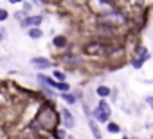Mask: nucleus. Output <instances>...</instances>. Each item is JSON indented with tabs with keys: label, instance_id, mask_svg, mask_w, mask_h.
<instances>
[{
	"label": "nucleus",
	"instance_id": "obj_16",
	"mask_svg": "<svg viewBox=\"0 0 153 139\" xmlns=\"http://www.w3.org/2000/svg\"><path fill=\"white\" fill-rule=\"evenodd\" d=\"M52 135H54V139H67V130L65 128H54Z\"/></svg>",
	"mask_w": 153,
	"mask_h": 139
},
{
	"label": "nucleus",
	"instance_id": "obj_20",
	"mask_svg": "<svg viewBox=\"0 0 153 139\" xmlns=\"http://www.w3.org/2000/svg\"><path fill=\"white\" fill-rule=\"evenodd\" d=\"M146 103L151 105V110H153V96H146Z\"/></svg>",
	"mask_w": 153,
	"mask_h": 139
},
{
	"label": "nucleus",
	"instance_id": "obj_23",
	"mask_svg": "<svg viewBox=\"0 0 153 139\" xmlns=\"http://www.w3.org/2000/svg\"><path fill=\"white\" fill-rule=\"evenodd\" d=\"M9 2H11V4H20L22 0H9Z\"/></svg>",
	"mask_w": 153,
	"mask_h": 139
},
{
	"label": "nucleus",
	"instance_id": "obj_9",
	"mask_svg": "<svg viewBox=\"0 0 153 139\" xmlns=\"http://www.w3.org/2000/svg\"><path fill=\"white\" fill-rule=\"evenodd\" d=\"M52 45H54L56 49H67L68 40H67V36H65V34H56V36L52 38Z\"/></svg>",
	"mask_w": 153,
	"mask_h": 139
},
{
	"label": "nucleus",
	"instance_id": "obj_27",
	"mask_svg": "<svg viewBox=\"0 0 153 139\" xmlns=\"http://www.w3.org/2000/svg\"><path fill=\"white\" fill-rule=\"evenodd\" d=\"M121 139H130V137H128V135H123V137H121Z\"/></svg>",
	"mask_w": 153,
	"mask_h": 139
},
{
	"label": "nucleus",
	"instance_id": "obj_8",
	"mask_svg": "<svg viewBox=\"0 0 153 139\" xmlns=\"http://www.w3.org/2000/svg\"><path fill=\"white\" fill-rule=\"evenodd\" d=\"M87 123H88V128H90V132H92V135H94V139H103L101 137V130H99V125H97V121L90 116V117H87Z\"/></svg>",
	"mask_w": 153,
	"mask_h": 139
},
{
	"label": "nucleus",
	"instance_id": "obj_14",
	"mask_svg": "<svg viewBox=\"0 0 153 139\" xmlns=\"http://www.w3.org/2000/svg\"><path fill=\"white\" fill-rule=\"evenodd\" d=\"M54 90H58V92H70V85L67 81H56Z\"/></svg>",
	"mask_w": 153,
	"mask_h": 139
},
{
	"label": "nucleus",
	"instance_id": "obj_7",
	"mask_svg": "<svg viewBox=\"0 0 153 139\" xmlns=\"http://www.w3.org/2000/svg\"><path fill=\"white\" fill-rule=\"evenodd\" d=\"M36 80H38V83H40L42 87H49V89H54V85H56V81L52 80V76H47V74H43V72H40V74L36 76Z\"/></svg>",
	"mask_w": 153,
	"mask_h": 139
},
{
	"label": "nucleus",
	"instance_id": "obj_21",
	"mask_svg": "<svg viewBox=\"0 0 153 139\" xmlns=\"http://www.w3.org/2000/svg\"><path fill=\"white\" fill-rule=\"evenodd\" d=\"M24 139H42V137H38L36 134H29V135H25Z\"/></svg>",
	"mask_w": 153,
	"mask_h": 139
},
{
	"label": "nucleus",
	"instance_id": "obj_2",
	"mask_svg": "<svg viewBox=\"0 0 153 139\" xmlns=\"http://www.w3.org/2000/svg\"><path fill=\"white\" fill-rule=\"evenodd\" d=\"M105 43L101 42V40H92V42H87L85 45H83V52L85 54H88V56H97V54H101L103 51H105Z\"/></svg>",
	"mask_w": 153,
	"mask_h": 139
},
{
	"label": "nucleus",
	"instance_id": "obj_13",
	"mask_svg": "<svg viewBox=\"0 0 153 139\" xmlns=\"http://www.w3.org/2000/svg\"><path fill=\"white\" fill-rule=\"evenodd\" d=\"M106 132L117 135V134H121V125L115 123V121H108V123H106Z\"/></svg>",
	"mask_w": 153,
	"mask_h": 139
},
{
	"label": "nucleus",
	"instance_id": "obj_5",
	"mask_svg": "<svg viewBox=\"0 0 153 139\" xmlns=\"http://www.w3.org/2000/svg\"><path fill=\"white\" fill-rule=\"evenodd\" d=\"M42 22H43V16H42V15H29V16H25L24 20H20V25L29 29V27H40Z\"/></svg>",
	"mask_w": 153,
	"mask_h": 139
},
{
	"label": "nucleus",
	"instance_id": "obj_6",
	"mask_svg": "<svg viewBox=\"0 0 153 139\" xmlns=\"http://www.w3.org/2000/svg\"><path fill=\"white\" fill-rule=\"evenodd\" d=\"M110 116H112V112H105V110H99L97 107H96V108H94V112H92V117H94L97 123H101V125H103V123L106 125V123L110 121Z\"/></svg>",
	"mask_w": 153,
	"mask_h": 139
},
{
	"label": "nucleus",
	"instance_id": "obj_19",
	"mask_svg": "<svg viewBox=\"0 0 153 139\" xmlns=\"http://www.w3.org/2000/svg\"><path fill=\"white\" fill-rule=\"evenodd\" d=\"M7 16H9V13H7L6 9H0V22H4V20H7Z\"/></svg>",
	"mask_w": 153,
	"mask_h": 139
},
{
	"label": "nucleus",
	"instance_id": "obj_25",
	"mask_svg": "<svg viewBox=\"0 0 153 139\" xmlns=\"http://www.w3.org/2000/svg\"><path fill=\"white\" fill-rule=\"evenodd\" d=\"M31 2H33V4H40V0H31Z\"/></svg>",
	"mask_w": 153,
	"mask_h": 139
},
{
	"label": "nucleus",
	"instance_id": "obj_26",
	"mask_svg": "<svg viewBox=\"0 0 153 139\" xmlns=\"http://www.w3.org/2000/svg\"><path fill=\"white\" fill-rule=\"evenodd\" d=\"M130 139H140V137H137V135H131V137H130Z\"/></svg>",
	"mask_w": 153,
	"mask_h": 139
},
{
	"label": "nucleus",
	"instance_id": "obj_17",
	"mask_svg": "<svg viewBox=\"0 0 153 139\" xmlns=\"http://www.w3.org/2000/svg\"><path fill=\"white\" fill-rule=\"evenodd\" d=\"M144 63H146V58H131V67L137 69V71H139V69H142Z\"/></svg>",
	"mask_w": 153,
	"mask_h": 139
},
{
	"label": "nucleus",
	"instance_id": "obj_22",
	"mask_svg": "<svg viewBox=\"0 0 153 139\" xmlns=\"http://www.w3.org/2000/svg\"><path fill=\"white\" fill-rule=\"evenodd\" d=\"M4 38H6V34H4V31H0V42H2Z\"/></svg>",
	"mask_w": 153,
	"mask_h": 139
},
{
	"label": "nucleus",
	"instance_id": "obj_12",
	"mask_svg": "<svg viewBox=\"0 0 153 139\" xmlns=\"http://www.w3.org/2000/svg\"><path fill=\"white\" fill-rule=\"evenodd\" d=\"M110 92H112V89L106 87V85H99V87L96 89V94L99 96V99H106V98L110 96Z\"/></svg>",
	"mask_w": 153,
	"mask_h": 139
},
{
	"label": "nucleus",
	"instance_id": "obj_4",
	"mask_svg": "<svg viewBox=\"0 0 153 139\" xmlns=\"http://www.w3.org/2000/svg\"><path fill=\"white\" fill-rule=\"evenodd\" d=\"M59 117H61V125H63L65 130L76 126V117H74V114H72L67 107H63V108L59 110Z\"/></svg>",
	"mask_w": 153,
	"mask_h": 139
},
{
	"label": "nucleus",
	"instance_id": "obj_11",
	"mask_svg": "<svg viewBox=\"0 0 153 139\" xmlns=\"http://www.w3.org/2000/svg\"><path fill=\"white\" fill-rule=\"evenodd\" d=\"M27 36H29L31 40H40V38L43 36V31H42L40 27H29V29H27Z\"/></svg>",
	"mask_w": 153,
	"mask_h": 139
},
{
	"label": "nucleus",
	"instance_id": "obj_1",
	"mask_svg": "<svg viewBox=\"0 0 153 139\" xmlns=\"http://www.w3.org/2000/svg\"><path fill=\"white\" fill-rule=\"evenodd\" d=\"M34 125L38 128H43L47 132H52L54 128H58V125H61L59 112L56 110V107L52 103H45V105H42L38 116L34 117Z\"/></svg>",
	"mask_w": 153,
	"mask_h": 139
},
{
	"label": "nucleus",
	"instance_id": "obj_3",
	"mask_svg": "<svg viewBox=\"0 0 153 139\" xmlns=\"http://www.w3.org/2000/svg\"><path fill=\"white\" fill-rule=\"evenodd\" d=\"M29 63H31V67H34L36 71H40V72L49 71V69L54 67V63H52L49 58H45V56H34V58H31Z\"/></svg>",
	"mask_w": 153,
	"mask_h": 139
},
{
	"label": "nucleus",
	"instance_id": "obj_24",
	"mask_svg": "<svg viewBox=\"0 0 153 139\" xmlns=\"http://www.w3.org/2000/svg\"><path fill=\"white\" fill-rule=\"evenodd\" d=\"M67 139H76V137H74V135H68V134H67Z\"/></svg>",
	"mask_w": 153,
	"mask_h": 139
},
{
	"label": "nucleus",
	"instance_id": "obj_15",
	"mask_svg": "<svg viewBox=\"0 0 153 139\" xmlns=\"http://www.w3.org/2000/svg\"><path fill=\"white\" fill-rule=\"evenodd\" d=\"M52 80H54V81H67V74H65L63 71H59V69H54Z\"/></svg>",
	"mask_w": 153,
	"mask_h": 139
},
{
	"label": "nucleus",
	"instance_id": "obj_18",
	"mask_svg": "<svg viewBox=\"0 0 153 139\" xmlns=\"http://www.w3.org/2000/svg\"><path fill=\"white\" fill-rule=\"evenodd\" d=\"M97 108L99 110H105V112H112V108H110V105H108L106 99H99L97 101Z\"/></svg>",
	"mask_w": 153,
	"mask_h": 139
},
{
	"label": "nucleus",
	"instance_id": "obj_10",
	"mask_svg": "<svg viewBox=\"0 0 153 139\" xmlns=\"http://www.w3.org/2000/svg\"><path fill=\"white\" fill-rule=\"evenodd\" d=\"M58 96H59V99H63L67 105H76V103H78V98H76L72 92H58Z\"/></svg>",
	"mask_w": 153,
	"mask_h": 139
}]
</instances>
